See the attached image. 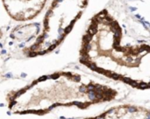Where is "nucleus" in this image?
<instances>
[{"mask_svg": "<svg viewBox=\"0 0 150 119\" xmlns=\"http://www.w3.org/2000/svg\"><path fill=\"white\" fill-rule=\"evenodd\" d=\"M89 0H53L43 19L42 32L30 46L28 57L44 55L58 46L84 12Z\"/></svg>", "mask_w": 150, "mask_h": 119, "instance_id": "nucleus-1", "label": "nucleus"}, {"mask_svg": "<svg viewBox=\"0 0 150 119\" xmlns=\"http://www.w3.org/2000/svg\"><path fill=\"white\" fill-rule=\"evenodd\" d=\"M8 15L19 22L37 17L46 5L47 0H2Z\"/></svg>", "mask_w": 150, "mask_h": 119, "instance_id": "nucleus-2", "label": "nucleus"}, {"mask_svg": "<svg viewBox=\"0 0 150 119\" xmlns=\"http://www.w3.org/2000/svg\"><path fill=\"white\" fill-rule=\"evenodd\" d=\"M60 105H62V104H59V103L54 104H52L51 106H49V107L47 108V111H52L54 108H55V107H57V106H60Z\"/></svg>", "mask_w": 150, "mask_h": 119, "instance_id": "nucleus-3", "label": "nucleus"}, {"mask_svg": "<svg viewBox=\"0 0 150 119\" xmlns=\"http://www.w3.org/2000/svg\"><path fill=\"white\" fill-rule=\"evenodd\" d=\"M136 111H137V109H136L135 107H134V106H130V107H128V108H127V111H128V112H130V113L136 112Z\"/></svg>", "mask_w": 150, "mask_h": 119, "instance_id": "nucleus-4", "label": "nucleus"}, {"mask_svg": "<svg viewBox=\"0 0 150 119\" xmlns=\"http://www.w3.org/2000/svg\"><path fill=\"white\" fill-rule=\"evenodd\" d=\"M16 104H17V101H16V100H14V101H10L9 108L11 109V108H13V106H15Z\"/></svg>", "mask_w": 150, "mask_h": 119, "instance_id": "nucleus-5", "label": "nucleus"}, {"mask_svg": "<svg viewBox=\"0 0 150 119\" xmlns=\"http://www.w3.org/2000/svg\"><path fill=\"white\" fill-rule=\"evenodd\" d=\"M105 115H106V113H104V114L100 115L99 117H97V118H95L94 119H105Z\"/></svg>", "mask_w": 150, "mask_h": 119, "instance_id": "nucleus-6", "label": "nucleus"}, {"mask_svg": "<svg viewBox=\"0 0 150 119\" xmlns=\"http://www.w3.org/2000/svg\"><path fill=\"white\" fill-rule=\"evenodd\" d=\"M44 113H45V111H44V110H39L37 114H39V115H41V114H44Z\"/></svg>", "mask_w": 150, "mask_h": 119, "instance_id": "nucleus-7", "label": "nucleus"}, {"mask_svg": "<svg viewBox=\"0 0 150 119\" xmlns=\"http://www.w3.org/2000/svg\"><path fill=\"white\" fill-rule=\"evenodd\" d=\"M114 112V109H111V110H109L106 113L107 114H112V113H113Z\"/></svg>", "mask_w": 150, "mask_h": 119, "instance_id": "nucleus-8", "label": "nucleus"}, {"mask_svg": "<svg viewBox=\"0 0 150 119\" xmlns=\"http://www.w3.org/2000/svg\"><path fill=\"white\" fill-rule=\"evenodd\" d=\"M7 115H8V116H11V112H10V111H8V112H7Z\"/></svg>", "mask_w": 150, "mask_h": 119, "instance_id": "nucleus-9", "label": "nucleus"}, {"mask_svg": "<svg viewBox=\"0 0 150 119\" xmlns=\"http://www.w3.org/2000/svg\"><path fill=\"white\" fill-rule=\"evenodd\" d=\"M60 118H61V119H66V118H65V117H61Z\"/></svg>", "mask_w": 150, "mask_h": 119, "instance_id": "nucleus-10", "label": "nucleus"}, {"mask_svg": "<svg viewBox=\"0 0 150 119\" xmlns=\"http://www.w3.org/2000/svg\"><path fill=\"white\" fill-rule=\"evenodd\" d=\"M147 117H149V118H150V113H149V114H148V116H147Z\"/></svg>", "mask_w": 150, "mask_h": 119, "instance_id": "nucleus-11", "label": "nucleus"}, {"mask_svg": "<svg viewBox=\"0 0 150 119\" xmlns=\"http://www.w3.org/2000/svg\"><path fill=\"white\" fill-rule=\"evenodd\" d=\"M145 119H150V118H149V117H147V118H146Z\"/></svg>", "mask_w": 150, "mask_h": 119, "instance_id": "nucleus-12", "label": "nucleus"}, {"mask_svg": "<svg viewBox=\"0 0 150 119\" xmlns=\"http://www.w3.org/2000/svg\"><path fill=\"white\" fill-rule=\"evenodd\" d=\"M68 119H74V118H68Z\"/></svg>", "mask_w": 150, "mask_h": 119, "instance_id": "nucleus-13", "label": "nucleus"}]
</instances>
